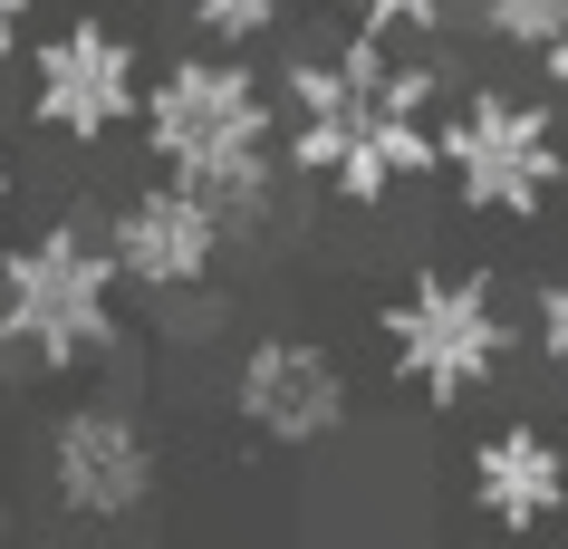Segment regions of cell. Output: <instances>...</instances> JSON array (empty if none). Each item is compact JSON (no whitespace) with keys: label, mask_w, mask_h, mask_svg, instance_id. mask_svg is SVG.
<instances>
[{"label":"cell","mask_w":568,"mask_h":549,"mask_svg":"<svg viewBox=\"0 0 568 549\" xmlns=\"http://www.w3.org/2000/svg\"><path fill=\"white\" fill-rule=\"evenodd\" d=\"M280 154L300 183H328L347 213H386L405 183L444 174V68L405 39L357 30L337 49H290L280 78Z\"/></svg>","instance_id":"6da1fadb"},{"label":"cell","mask_w":568,"mask_h":549,"mask_svg":"<svg viewBox=\"0 0 568 549\" xmlns=\"http://www.w3.org/2000/svg\"><path fill=\"white\" fill-rule=\"evenodd\" d=\"M135 145L154 154V174L193 183L203 203H222L232 242H261L290 193V154H280V96L241 49H183L145 78V116Z\"/></svg>","instance_id":"7a4b0ae2"},{"label":"cell","mask_w":568,"mask_h":549,"mask_svg":"<svg viewBox=\"0 0 568 549\" xmlns=\"http://www.w3.org/2000/svg\"><path fill=\"white\" fill-rule=\"evenodd\" d=\"M125 347V279L106 232L39 222L0 242V376H78Z\"/></svg>","instance_id":"3957f363"},{"label":"cell","mask_w":568,"mask_h":549,"mask_svg":"<svg viewBox=\"0 0 568 549\" xmlns=\"http://www.w3.org/2000/svg\"><path fill=\"white\" fill-rule=\"evenodd\" d=\"M376 347H386V376L415 405L463 415L473 396H491L510 376L520 328H510V299L491 271H444L434 261V271L395 279V299L376 308Z\"/></svg>","instance_id":"277c9868"},{"label":"cell","mask_w":568,"mask_h":549,"mask_svg":"<svg viewBox=\"0 0 568 549\" xmlns=\"http://www.w3.org/2000/svg\"><path fill=\"white\" fill-rule=\"evenodd\" d=\"M444 183L473 222H539L568 193V116L549 88L444 96Z\"/></svg>","instance_id":"5b68a950"},{"label":"cell","mask_w":568,"mask_h":549,"mask_svg":"<svg viewBox=\"0 0 568 549\" xmlns=\"http://www.w3.org/2000/svg\"><path fill=\"white\" fill-rule=\"evenodd\" d=\"M145 39L116 30L106 10H78V20H49V30H30V49H20V106H30V125L49 135V145H116V135H135V116H145Z\"/></svg>","instance_id":"8992f818"},{"label":"cell","mask_w":568,"mask_h":549,"mask_svg":"<svg viewBox=\"0 0 568 549\" xmlns=\"http://www.w3.org/2000/svg\"><path fill=\"white\" fill-rule=\"evenodd\" d=\"M39 491L78 530H125L164 491V444H154V425L125 396H78L39 434Z\"/></svg>","instance_id":"52a82bcc"},{"label":"cell","mask_w":568,"mask_h":549,"mask_svg":"<svg viewBox=\"0 0 568 549\" xmlns=\"http://www.w3.org/2000/svg\"><path fill=\"white\" fill-rule=\"evenodd\" d=\"M222 405H232V425L270 454H318L347 434L357 415V386H347V357H337L328 337L308 328H261L241 337L232 366H222Z\"/></svg>","instance_id":"ba28073f"},{"label":"cell","mask_w":568,"mask_h":549,"mask_svg":"<svg viewBox=\"0 0 568 549\" xmlns=\"http://www.w3.org/2000/svg\"><path fill=\"white\" fill-rule=\"evenodd\" d=\"M106 251H116V279L135 289V299L174 308V299H203L212 271L232 261V222H222V203H203L193 183L145 174L135 193H116Z\"/></svg>","instance_id":"9c48e42d"},{"label":"cell","mask_w":568,"mask_h":549,"mask_svg":"<svg viewBox=\"0 0 568 549\" xmlns=\"http://www.w3.org/2000/svg\"><path fill=\"white\" fill-rule=\"evenodd\" d=\"M463 501H473L481 530H501V540H539V530H559L568 520V444L530 415H510L473 444L463 462Z\"/></svg>","instance_id":"30bf717a"},{"label":"cell","mask_w":568,"mask_h":549,"mask_svg":"<svg viewBox=\"0 0 568 549\" xmlns=\"http://www.w3.org/2000/svg\"><path fill=\"white\" fill-rule=\"evenodd\" d=\"M473 30L510 59H539L568 39V0H473Z\"/></svg>","instance_id":"8fae6325"},{"label":"cell","mask_w":568,"mask_h":549,"mask_svg":"<svg viewBox=\"0 0 568 549\" xmlns=\"http://www.w3.org/2000/svg\"><path fill=\"white\" fill-rule=\"evenodd\" d=\"M183 30L203 49H261L290 30V0H183Z\"/></svg>","instance_id":"7c38bea8"},{"label":"cell","mask_w":568,"mask_h":549,"mask_svg":"<svg viewBox=\"0 0 568 549\" xmlns=\"http://www.w3.org/2000/svg\"><path fill=\"white\" fill-rule=\"evenodd\" d=\"M357 30H386L405 39V49H424V39H444L453 20H473V0H337Z\"/></svg>","instance_id":"4fadbf2b"},{"label":"cell","mask_w":568,"mask_h":549,"mask_svg":"<svg viewBox=\"0 0 568 549\" xmlns=\"http://www.w3.org/2000/svg\"><path fill=\"white\" fill-rule=\"evenodd\" d=\"M530 347H539V366H549V376H568V271L539 279V299H530Z\"/></svg>","instance_id":"5bb4252c"},{"label":"cell","mask_w":568,"mask_h":549,"mask_svg":"<svg viewBox=\"0 0 568 549\" xmlns=\"http://www.w3.org/2000/svg\"><path fill=\"white\" fill-rule=\"evenodd\" d=\"M39 30V0H0V59H20Z\"/></svg>","instance_id":"9a60e30c"},{"label":"cell","mask_w":568,"mask_h":549,"mask_svg":"<svg viewBox=\"0 0 568 549\" xmlns=\"http://www.w3.org/2000/svg\"><path fill=\"white\" fill-rule=\"evenodd\" d=\"M539 88L568 106V39H559V49H539Z\"/></svg>","instance_id":"2e32d148"},{"label":"cell","mask_w":568,"mask_h":549,"mask_svg":"<svg viewBox=\"0 0 568 549\" xmlns=\"http://www.w3.org/2000/svg\"><path fill=\"white\" fill-rule=\"evenodd\" d=\"M20 213V164H10V154H0V222Z\"/></svg>","instance_id":"e0dca14e"}]
</instances>
